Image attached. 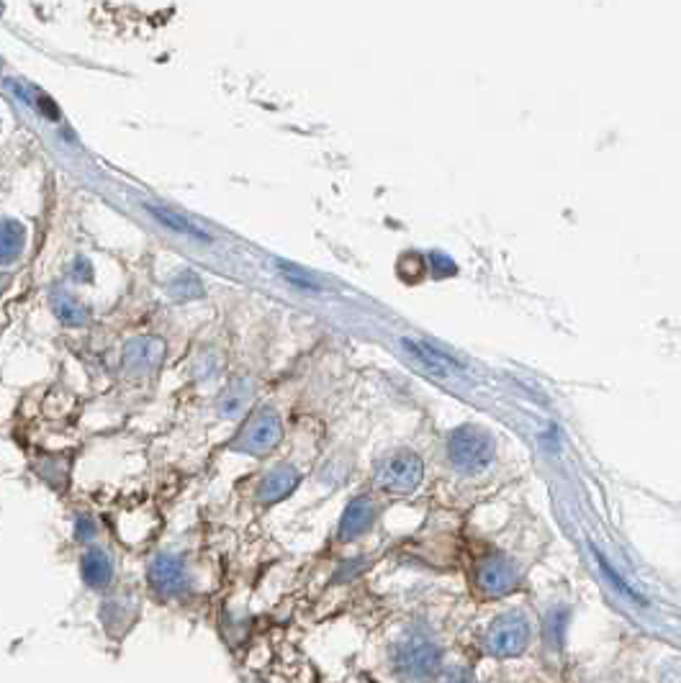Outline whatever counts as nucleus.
Wrapping results in <instances>:
<instances>
[{"label": "nucleus", "mask_w": 681, "mask_h": 683, "mask_svg": "<svg viewBox=\"0 0 681 683\" xmlns=\"http://www.w3.org/2000/svg\"><path fill=\"white\" fill-rule=\"evenodd\" d=\"M466 619L409 611L371 635L368 668L375 683H435L460 647Z\"/></svg>", "instance_id": "nucleus-1"}, {"label": "nucleus", "mask_w": 681, "mask_h": 683, "mask_svg": "<svg viewBox=\"0 0 681 683\" xmlns=\"http://www.w3.org/2000/svg\"><path fill=\"white\" fill-rule=\"evenodd\" d=\"M460 643L479 663L509 668L537 666L543 656V619L532 604L520 596L484 601L476 614L468 617Z\"/></svg>", "instance_id": "nucleus-2"}, {"label": "nucleus", "mask_w": 681, "mask_h": 683, "mask_svg": "<svg viewBox=\"0 0 681 683\" xmlns=\"http://www.w3.org/2000/svg\"><path fill=\"white\" fill-rule=\"evenodd\" d=\"M147 586L158 601L175 604L194 596L196 581L183 555L162 552L147 568Z\"/></svg>", "instance_id": "nucleus-3"}, {"label": "nucleus", "mask_w": 681, "mask_h": 683, "mask_svg": "<svg viewBox=\"0 0 681 683\" xmlns=\"http://www.w3.org/2000/svg\"><path fill=\"white\" fill-rule=\"evenodd\" d=\"M281 439V419L273 409H260L250 422H247L245 432L234 439V450L247 455H262L273 450Z\"/></svg>", "instance_id": "nucleus-4"}, {"label": "nucleus", "mask_w": 681, "mask_h": 683, "mask_svg": "<svg viewBox=\"0 0 681 683\" xmlns=\"http://www.w3.org/2000/svg\"><path fill=\"white\" fill-rule=\"evenodd\" d=\"M98 619H101V628L106 637L113 643H122L129 635L134 624L139 619V604L134 596H106L101 609H98Z\"/></svg>", "instance_id": "nucleus-5"}, {"label": "nucleus", "mask_w": 681, "mask_h": 683, "mask_svg": "<svg viewBox=\"0 0 681 683\" xmlns=\"http://www.w3.org/2000/svg\"><path fill=\"white\" fill-rule=\"evenodd\" d=\"M81 579L90 592L109 594L113 581H116V560L106 547H88L81 555Z\"/></svg>", "instance_id": "nucleus-6"}, {"label": "nucleus", "mask_w": 681, "mask_h": 683, "mask_svg": "<svg viewBox=\"0 0 681 683\" xmlns=\"http://www.w3.org/2000/svg\"><path fill=\"white\" fill-rule=\"evenodd\" d=\"M162 352H165V345L154 337H141L129 342L124 352V365L132 370V373H150L152 368H158V362L162 360Z\"/></svg>", "instance_id": "nucleus-7"}, {"label": "nucleus", "mask_w": 681, "mask_h": 683, "mask_svg": "<svg viewBox=\"0 0 681 683\" xmlns=\"http://www.w3.org/2000/svg\"><path fill=\"white\" fill-rule=\"evenodd\" d=\"M401 345H404V350L411 355V358L420 362V365L432 370V373H439V375H456V373H460V365H458L456 360H450L448 355L435 350V347L424 345V342L401 339Z\"/></svg>", "instance_id": "nucleus-8"}, {"label": "nucleus", "mask_w": 681, "mask_h": 683, "mask_svg": "<svg viewBox=\"0 0 681 683\" xmlns=\"http://www.w3.org/2000/svg\"><path fill=\"white\" fill-rule=\"evenodd\" d=\"M296 486H299V473H296L290 465H278L273 473L265 475V481L260 483L258 499L262 504H278L281 499H286Z\"/></svg>", "instance_id": "nucleus-9"}, {"label": "nucleus", "mask_w": 681, "mask_h": 683, "mask_svg": "<svg viewBox=\"0 0 681 683\" xmlns=\"http://www.w3.org/2000/svg\"><path fill=\"white\" fill-rule=\"evenodd\" d=\"M371 522H373V504L366 499L352 501L345 511L343 522H339V537L343 539L360 537L368 526H371Z\"/></svg>", "instance_id": "nucleus-10"}, {"label": "nucleus", "mask_w": 681, "mask_h": 683, "mask_svg": "<svg viewBox=\"0 0 681 683\" xmlns=\"http://www.w3.org/2000/svg\"><path fill=\"white\" fill-rule=\"evenodd\" d=\"M486 683H550L537 666H486Z\"/></svg>", "instance_id": "nucleus-11"}, {"label": "nucleus", "mask_w": 681, "mask_h": 683, "mask_svg": "<svg viewBox=\"0 0 681 683\" xmlns=\"http://www.w3.org/2000/svg\"><path fill=\"white\" fill-rule=\"evenodd\" d=\"M26 232L18 222H0V265H11L24 252Z\"/></svg>", "instance_id": "nucleus-12"}, {"label": "nucleus", "mask_w": 681, "mask_h": 683, "mask_svg": "<svg viewBox=\"0 0 681 683\" xmlns=\"http://www.w3.org/2000/svg\"><path fill=\"white\" fill-rule=\"evenodd\" d=\"M252 388L247 386L245 381H234L230 388L224 390L222 398H219V414L224 419H237L243 417V411L247 403H250Z\"/></svg>", "instance_id": "nucleus-13"}, {"label": "nucleus", "mask_w": 681, "mask_h": 683, "mask_svg": "<svg viewBox=\"0 0 681 683\" xmlns=\"http://www.w3.org/2000/svg\"><path fill=\"white\" fill-rule=\"evenodd\" d=\"M147 211H150L152 216L158 219L160 224L170 226V229H175L177 234H186V237H194V239H198V241H211L209 234H206L203 229H198L196 224H190L188 219L177 216V213H173V211H168V209H158V206H147Z\"/></svg>", "instance_id": "nucleus-14"}, {"label": "nucleus", "mask_w": 681, "mask_h": 683, "mask_svg": "<svg viewBox=\"0 0 681 683\" xmlns=\"http://www.w3.org/2000/svg\"><path fill=\"white\" fill-rule=\"evenodd\" d=\"M54 314L60 316V322L67 324V326H81V324H85V319H88L83 306L77 303L70 294L54 296Z\"/></svg>", "instance_id": "nucleus-15"}, {"label": "nucleus", "mask_w": 681, "mask_h": 683, "mask_svg": "<svg viewBox=\"0 0 681 683\" xmlns=\"http://www.w3.org/2000/svg\"><path fill=\"white\" fill-rule=\"evenodd\" d=\"M173 294H175L177 298H198V296L203 294L201 281H198V277H196L194 273H183V275L177 277V281L173 283Z\"/></svg>", "instance_id": "nucleus-16"}, {"label": "nucleus", "mask_w": 681, "mask_h": 683, "mask_svg": "<svg viewBox=\"0 0 681 683\" xmlns=\"http://www.w3.org/2000/svg\"><path fill=\"white\" fill-rule=\"evenodd\" d=\"M75 537L81 539V543H94V539L98 537V524H96V519L94 517H88V514H81L75 519Z\"/></svg>", "instance_id": "nucleus-17"}, {"label": "nucleus", "mask_w": 681, "mask_h": 683, "mask_svg": "<svg viewBox=\"0 0 681 683\" xmlns=\"http://www.w3.org/2000/svg\"><path fill=\"white\" fill-rule=\"evenodd\" d=\"M0 288H3V286H0Z\"/></svg>", "instance_id": "nucleus-18"}]
</instances>
